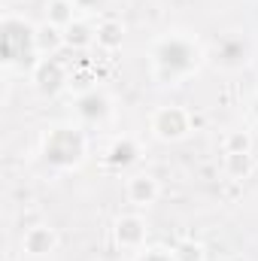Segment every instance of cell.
I'll use <instances>...</instances> for the list:
<instances>
[{"label": "cell", "mask_w": 258, "mask_h": 261, "mask_svg": "<svg viewBox=\"0 0 258 261\" xmlns=\"http://www.w3.org/2000/svg\"><path fill=\"white\" fill-rule=\"evenodd\" d=\"M76 116L88 125H104L113 116V97L104 88H91L76 94Z\"/></svg>", "instance_id": "6"}, {"label": "cell", "mask_w": 258, "mask_h": 261, "mask_svg": "<svg viewBox=\"0 0 258 261\" xmlns=\"http://www.w3.org/2000/svg\"><path fill=\"white\" fill-rule=\"evenodd\" d=\"M31 79H34V88L46 97L58 94L61 88L70 85V73H67L64 61H58V55H49V58H40L37 64L31 67Z\"/></svg>", "instance_id": "5"}, {"label": "cell", "mask_w": 258, "mask_h": 261, "mask_svg": "<svg viewBox=\"0 0 258 261\" xmlns=\"http://www.w3.org/2000/svg\"><path fill=\"white\" fill-rule=\"evenodd\" d=\"M125 43V24L119 18H100L94 24V46L104 52H116Z\"/></svg>", "instance_id": "12"}, {"label": "cell", "mask_w": 258, "mask_h": 261, "mask_svg": "<svg viewBox=\"0 0 258 261\" xmlns=\"http://www.w3.org/2000/svg\"><path fill=\"white\" fill-rule=\"evenodd\" d=\"M61 49H64V31H61V28H55L52 21L37 24V52H40V58L58 55Z\"/></svg>", "instance_id": "13"}, {"label": "cell", "mask_w": 258, "mask_h": 261, "mask_svg": "<svg viewBox=\"0 0 258 261\" xmlns=\"http://www.w3.org/2000/svg\"><path fill=\"white\" fill-rule=\"evenodd\" d=\"M76 3V9H82V12H104V6L110 3V0H73Z\"/></svg>", "instance_id": "20"}, {"label": "cell", "mask_w": 258, "mask_h": 261, "mask_svg": "<svg viewBox=\"0 0 258 261\" xmlns=\"http://www.w3.org/2000/svg\"><path fill=\"white\" fill-rule=\"evenodd\" d=\"M149 58H152V79L155 82L179 85L200 70L203 49H200L197 37L186 34V31H170L152 43Z\"/></svg>", "instance_id": "1"}, {"label": "cell", "mask_w": 258, "mask_h": 261, "mask_svg": "<svg viewBox=\"0 0 258 261\" xmlns=\"http://www.w3.org/2000/svg\"><path fill=\"white\" fill-rule=\"evenodd\" d=\"M64 46L73 49V52H82V49H91L94 46V24L76 18L73 24L64 28Z\"/></svg>", "instance_id": "14"}, {"label": "cell", "mask_w": 258, "mask_h": 261, "mask_svg": "<svg viewBox=\"0 0 258 261\" xmlns=\"http://www.w3.org/2000/svg\"><path fill=\"white\" fill-rule=\"evenodd\" d=\"M140 143L131 137V134H122V137H116L110 146H107V155H104V161L113 167V170H128L134 167L137 161H140Z\"/></svg>", "instance_id": "10"}, {"label": "cell", "mask_w": 258, "mask_h": 261, "mask_svg": "<svg viewBox=\"0 0 258 261\" xmlns=\"http://www.w3.org/2000/svg\"><path fill=\"white\" fill-rule=\"evenodd\" d=\"M40 155L43 161L58 170V173H70V170H79L85 155H88V140L82 128H73V125H55L43 134V143H40Z\"/></svg>", "instance_id": "3"}, {"label": "cell", "mask_w": 258, "mask_h": 261, "mask_svg": "<svg viewBox=\"0 0 258 261\" xmlns=\"http://www.w3.org/2000/svg\"><path fill=\"white\" fill-rule=\"evenodd\" d=\"M249 61V43L240 34H228L216 43V64L222 70H240Z\"/></svg>", "instance_id": "9"}, {"label": "cell", "mask_w": 258, "mask_h": 261, "mask_svg": "<svg viewBox=\"0 0 258 261\" xmlns=\"http://www.w3.org/2000/svg\"><path fill=\"white\" fill-rule=\"evenodd\" d=\"M222 152L225 155H243V152H252V134L246 128H234L222 137Z\"/></svg>", "instance_id": "17"}, {"label": "cell", "mask_w": 258, "mask_h": 261, "mask_svg": "<svg viewBox=\"0 0 258 261\" xmlns=\"http://www.w3.org/2000/svg\"><path fill=\"white\" fill-rule=\"evenodd\" d=\"M6 261H9V258H6Z\"/></svg>", "instance_id": "22"}, {"label": "cell", "mask_w": 258, "mask_h": 261, "mask_svg": "<svg viewBox=\"0 0 258 261\" xmlns=\"http://www.w3.org/2000/svg\"><path fill=\"white\" fill-rule=\"evenodd\" d=\"M134 261H176V258H173V252L164 249V246H146L143 252L134 255Z\"/></svg>", "instance_id": "19"}, {"label": "cell", "mask_w": 258, "mask_h": 261, "mask_svg": "<svg viewBox=\"0 0 258 261\" xmlns=\"http://www.w3.org/2000/svg\"><path fill=\"white\" fill-rule=\"evenodd\" d=\"M252 110H255V119H258V97H255V103H252Z\"/></svg>", "instance_id": "21"}, {"label": "cell", "mask_w": 258, "mask_h": 261, "mask_svg": "<svg viewBox=\"0 0 258 261\" xmlns=\"http://www.w3.org/2000/svg\"><path fill=\"white\" fill-rule=\"evenodd\" d=\"M0 58H3V67H9V70L37 64L40 61L37 24H31L24 15L3 12V18H0Z\"/></svg>", "instance_id": "2"}, {"label": "cell", "mask_w": 258, "mask_h": 261, "mask_svg": "<svg viewBox=\"0 0 258 261\" xmlns=\"http://www.w3.org/2000/svg\"><path fill=\"white\" fill-rule=\"evenodd\" d=\"M222 167H225V173L231 176V179H246L252 170H255V158H252V152H243V155H225L222 158Z\"/></svg>", "instance_id": "16"}, {"label": "cell", "mask_w": 258, "mask_h": 261, "mask_svg": "<svg viewBox=\"0 0 258 261\" xmlns=\"http://www.w3.org/2000/svg\"><path fill=\"white\" fill-rule=\"evenodd\" d=\"M161 195V186L152 173H134L128 182H125V197H128L134 206H152Z\"/></svg>", "instance_id": "11"}, {"label": "cell", "mask_w": 258, "mask_h": 261, "mask_svg": "<svg viewBox=\"0 0 258 261\" xmlns=\"http://www.w3.org/2000/svg\"><path fill=\"white\" fill-rule=\"evenodd\" d=\"M76 3L73 0H49L46 3V21H52L55 28H61L64 31L67 24H73L76 21Z\"/></svg>", "instance_id": "15"}, {"label": "cell", "mask_w": 258, "mask_h": 261, "mask_svg": "<svg viewBox=\"0 0 258 261\" xmlns=\"http://www.w3.org/2000/svg\"><path fill=\"white\" fill-rule=\"evenodd\" d=\"M149 130L155 140L161 143H179L192 134V113L183 110V107H158L152 116H149Z\"/></svg>", "instance_id": "4"}, {"label": "cell", "mask_w": 258, "mask_h": 261, "mask_svg": "<svg viewBox=\"0 0 258 261\" xmlns=\"http://www.w3.org/2000/svg\"><path fill=\"white\" fill-rule=\"evenodd\" d=\"M113 237L122 249H143L146 246V237H149V228H146V219L137 216V213H125L116 219L113 225Z\"/></svg>", "instance_id": "8"}, {"label": "cell", "mask_w": 258, "mask_h": 261, "mask_svg": "<svg viewBox=\"0 0 258 261\" xmlns=\"http://www.w3.org/2000/svg\"><path fill=\"white\" fill-rule=\"evenodd\" d=\"M170 252H173V258L176 261H207V249H203L200 243H194V240H183V243H176Z\"/></svg>", "instance_id": "18"}, {"label": "cell", "mask_w": 258, "mask_h": 261, "mask_svg": "<svg viewBox=\"0 0 258 261\" xmlns=\"http://www.w3.org/2000/svg\"><path fill=\"white\" fill-rule=\"evenodd\" d=\"M58 249V231L52 225H31L21 234V252L28 258H49Z\"/></svg>", "instance_id": "7"}]
</instances>
